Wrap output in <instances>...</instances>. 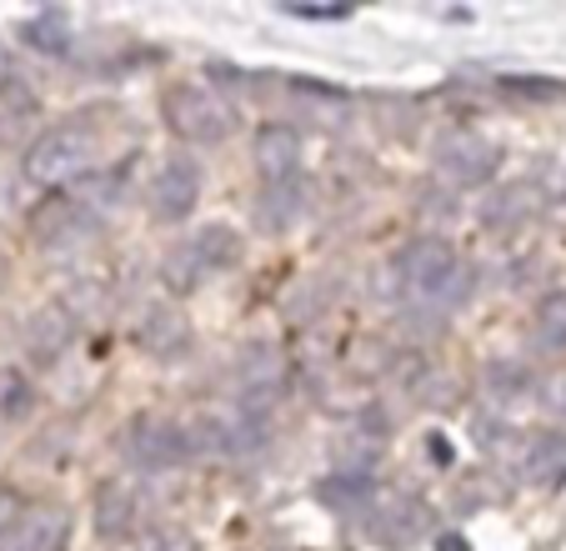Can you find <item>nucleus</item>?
<instances>
[{
    "mask_svg": "<svg viewBox=\"0 0 566 551\" xmlns=\"http://www.w3.org/2000/svg\"><path fill=\"white\" fill-rule=\"evenodd\" d=\"M35 406V386L15 366H0V422H21Z\"/></svg>",
    "mask_w": 566,
    "mask_h": 551,
    "instance_id": "b1692460",
    "label": "nucleus"
},
{
    "mask_svg": "<svg viewBox=\"0 0 566 551\" xmlns=\"http://www.w3.org/2000/svg\"><path fill=\"white\" fill-rule=\"evenodd\" d=\"M542 406H546V416L566 422V372H556L542 382Z\"/></svg>",
    "mask_w": 566,
    "mask_h": 551,
    "instance_id": "c756f323",
    "label": "nucleus"
},
{
    "mask_svg": "<svg viewBox=\"0 0 566 551\" xmlns=\"http://www.w3.org/2000/svg\"><path fill=\"white\" fill-rule=\"evenodd\" d=\"M566 471V432H526L512 451V477L526 481V487H552L556 477Z\"/></svg>",
    "mask_w": 566,
    "mask_h": 551,
    "instance_id": "9d476101",
    "label": "nucleus"
},
{
    "mask_svg": "<svg viewBox=\"0 0 566 551\" xmlns=\"http://www.w3.org/2000/svg\"><path fill=\"white\" fill-rule=\"evenodd\" d=\"M366 521H371V537L381 541V547L407 551L431 531V507L427 501H417V497H391V501H381L376 511H366Z\"/></svg>",
    "mask_w": 566,
    "mask_h": 551,
    "instance_id": "9b49d317",
    "label": "nucleus"
},
{
    "mask_svg": "<svg viewBox=\"0 0 566 551\" xmlns=\"http://www.w3.org/2000/svg\"><path fill=\"white\" fill-rule=\"evenodd\" d=\"M120 196H126V186H120V176H96V170H91V176L81 180V186H75V201L86 206V211L96 216V221H106V216L116 211V206H120Z\"/></svg>",
    "mask_w": 566,
    "mask_h": 551,
    "instance_id": "5701e85b",
    "label": "nucleus"
},
{
    "mask_svg": "<svg viewBox=\"0 0 566 551\" xmlns=\"http://www.w3.org/2000/svg\"><path fill=\"white\" fill-rule=\"evenodd\" d=\"M120 456H126L136 471H171L181 467L186 456H191V441L186 432L171 422V416H156V412H140L126 422V432L116 436Z\"/></svg>",
    "mask_w": 566,
    "mask_h": 551,
    "instance_id": "20e7f679",
    "label": "nucleus"
},
{
    "mask_svg": "<svg viewBox=\"0 0 566 551\" xmlns=\"http://www.w3.org/2000/svg\"><path fill=\"white\" fill-rule=\"evenodd\" d=\"M532 211H536V191L522 186V180H512V186H502V191L486 196L476 216H481V226H492V231H516Z\"/></svg>",
    "mask_w": 566,
    "mask_h": 551,
    "instance_id": "dca6fc26",
    "label": "nucleus"
},
{
    "mask_svg": "<svg viewBox=\"0 0 566 551\" xmlns=\"http://www.w3.org/2000/svg\"><path fill=\"white\" fill-rule=\"evenodd\" d=\"M411 396H417L421 406H457L461 382L451 372H437V366H427V372L417 376V386H411Z\"/></svg>",
    "mask_w": 566,
    "mask_h": 551,
    "instance_id": "a878e982",
    "label": "nucleus"
},
{
    "mask_svg": "<svg viewBox=\"0 0 566 551\" xmlns=\"http://www.w3.org/2000/svg\"><path fill=\"white\" fill-rule=\"evenodd\" d=\"M251 156H256V170H261V180H266V186L296 180V170H301V136L291 126H281V121H271V126L256 131Z\"/></svg>",
    "mask_w": 566,
    "mask_h": 551,
    "instance_id": "f8f14e48",
    "label": "nucleus"
},
{
    "mask_svg": "<svg viewBox=\"0 0 566 551\" xmlns=\"http://www.w3.org/2000/svg\"><path fill=\"white\" fill-rule=\"evenodd\" d=\"M231 382H235V406L271 416L281 386H286V351L276 341H247V346L235 351Z\"/></svg>",
    "mask_w": 566,
    "mask_h": 551,
    "instance_id": "39448f33",
    "label": "nucleus"
},
{
    "mask_svg": "<svg viewBox=\"0 0 566 551\" xmlns=\"http://www.w3.org/2000/svg\"><path fill=\"white\" fill-rule=\"evenodd\" d=\"M316 497L336 511H356V517H361L376 497V481L371 477H332V481H321L316 487Z\"/></svg>",
    "mask_w": 566,
    "mask_h": 551,
    "instance_id": "4be33fe9",
    "label": "nucleus"
},
{
    "mask_svg": "<svg viewBox=\"0 0 566 551\" xmlns=\"http://www.w3.org/2000/svg\"><path fill=\"white\" fill-rule=\"evenodd\" d=\"M196 201H201V166L186 156L166 160L150 180V216L156 221H186L196 211Z\"/></svg>",
    "mask_w": 566,
    "mask_h": 551,
    "instance_id": "1a4fd4ad",
    "label": "nucleus"
},
{
    "mask_svg": "<svg viewBox=\"0 0 566 551\" xmlns=\"http://www.w3.org/2000/svg\"><path fill=\"white\" fill-rule=\"evenodd\" d=\"M526 386H532V376H526V366H516V361H492V366H486V392L492 396H522Z\"/></svg>",
    "mask_w": 566,
    "mask_h": 551,
    "instance_id": "bb28decb",
    "label": "nucleus"
},
{
    "mask_svg": "<svg viewBox=\"0 0 566 551\" xmlns=\"http://www.w3.org/2000/svg\"><path fill=\"white\" fill-rule=\"evenodd\" d=\"M136 341L140 351H150V356H181L186 346H191V321L181 316L176 306H146V316H140L136 326Z\"/></svg>",
    "mask_w": 566,
    "mask_h": 551,
    "instance_id": "4468645a",
    "label": "nucleus"
},
{
    "mask_svg": "<svg viewBox=\"0 0 566 551\" xmlns=\"http://www.w3.org/2000/svg\"><path fill=\"white\" fill-rule=\"evenodd\" d=\"M75 341V311L71 306H41L31 321H25V351H31L41 366H51V361H61L65 351H71Z\"/></svg>",
    "mask_w": 566,
    "mask_h": 551,
    "instance_id": "ddd939ff",
    "label": "nucleus"
},
{
    "mask_svg": "<svg viewBox=\"0 0 566 551\" xmlns=\"http://www.w3.org/2000/svg\"><path fill=\"white\" fill-rule=\"evenodd\" d=\"M65 547V517L61 511H41V517L21 521L15 541L6 551H61Z\"/></svg>",
    "mask_w": 566,
    "mask_h": 551,
    "instance_id": "412c9836",
    "label": "nucleus"
},
{
    "mask_svg": "<svg viewBox=\"0 0 566 551\" xmlns=\"http://www.w3.org/2000/svg\"><path fill=\"white\" fill-rule=\"evenodd\" d=\"M532 341H536V351H546V356H566V291H556V297L542 301Z\"/></svg>",
    "mask_w": 566,
    "mask_h": 551,
    "instance_id": "aec40b11",
    "label": "nucleus"
},
{
    "mask_svg": "<svg viewBox=\"0 0 566 551\" xmlns=\"http://www.w3.org/2000/svg\"><path fill=\"white\" fill-rule=\"evenodd\" d=\"M130 521H136V491H130L126 481H101V491H96V531L106 541H120L130 531Z\"/></svg>",
    "mask_w": 566,
    "mask_h": 551,
    "instance_id": "a211bd4d",
    "label": "nucleus"
},
{
    "mask_svg": "<svg viewBox=\"0 0 566 551\" xmlns=\"http://www.w3.org/2000/svg\"><path fill=\"white\" fill-rule=\"evenodd\" d=\"M0 75H6V51H0Z\"/></svg>",
    "mask_w": 566,
    "mask_h": 551,
    "instance_id": "f704fd0d",
    "label": "nucleus"
},
{
    "mask_svg": "<svg viewBox=\"0 0 566 551\" xmlns=\"http://www.w3.org/2000/svg\"><path fill=\"white\" fill-rule=\"evenodd\" d=\"M431 160H437V176L451 180V186H481V180L496 176L502 150L481 136V131H447L437 141V150H431Z\"/></svg>",
    "mask_w": 566,
    "mask_h": 551,
    "instance_id": "423d86ee",
    "label": "nucleus"
},
{
    "mask_svg": "<svg viewBox=\"0 0 566 551\" xmlns=\"http://www.w3.org/2000/svg\"><path fill=\"white\" fill-rule=\"evenodd\" d=\"M91 160H96V141L81 126H55L31 141L25 150V176L35 186H65V180H86Z\"/></svg>",
    "mask_w": 566,
    "mask_h": 551,
    "instance_id": "f03ea898",
    "label": "nucleus"
},
{
    "mask_svg": "<svg viewBox=\"0 0 566 551\" xmlns=\"http://www.w3.org/2000/svg\"><path fill=\"white\" fill-rule=\"evenodd\" d=\"M512 96H526V101H562L566 85L562 81H546V75H526V81H506Z\"/></svg>",
    "mask_w": 566,
    "mask_h": 551,
    "instance_id": "cd10ccee",
    "label": "nucleus"
},
{
    "mask_svg": "<svg viewBox=\"0 0 566 551\" xmlns=\"http://www.w3.org/2000/svg\"><path fill=\"white\" fill-rule=\"evenodd\" d=\"M15 521H21V497H15V491H6V487H0V537H11V531H15Z\"/></svg>",
    "mask_w": 566,
    "mask_h": 551,
    "instance_id": "2f4dec72",
    "label": "nucleus"
},
{
    "mask_svg": "<svg viewBox=\"0 0 566 551\" xmlns=\"http://www.w3.org/2000/svg\"><path fill=\"white\" fill-rule=\"evenodd\" d=\"M235 251H241V241H235L231 226H201L196 236H186V241H176L171 251H166L160 281H166V291L186 297V291L206 287L216 271H226V266L235 261Z\"/></svg>",
    "mask_w": 566,
    "mask_h": 551,
    "instance_id": "f257e3e1",
    "label": "nucleus"
},
{
    "mask_svg": "<svg viewBox=\"0 0 566 551\" xmlns=\"http://www.w3.org/2000/svg\"><path fill=\"white\" fill-rule=\"evenodd\" d=\"M471 287H476V281H471V266L457 261V266H451V271L437 281V287H431L427 297L417 301V311H427V316H451V311H457L461 301L471 297Z\"/></svg>",
    "mask_w": 566,
    "mask_h": 551,
    "instance_id": "6ab92c4d",
    "label": "nucleus"
},
{
    "mask_svg": "<svg viewBox=\"0 0 566 551\" xmlns=\"http://www.w3.org/2000/svg\"><path fill=\"white\" fill-rule=\"evenodd\" d=\"M140 551H201V547H196V537H186L176 527H156L140 537Z\"/></svg>",
    "mask_w": 566,
    "mask_h": 551,
    "instance_id": "c85d7f7f",
    "label": "nucleus"
},
{
    "mask_svg": "<svg viewBox=\"0 0 566 551\" xmlns=\"http://www.w3.org/2000/svg\"><path fill=\"white\" fill-rule=\"evenodd\" d=\"M25 45H31V51H45V55H65L71 51V25H65V15H41V21H31L25 25Z\"/></svg>",
    "mask_w": 566,
    "mask_h": 551,
    "instance_id": "393cba45",
    "label": "nucleus"
},
{
    "mask_svg": "<svg viewBox=\"0 0 566 551\" xmlns=\"http://www.w3.org/2000/svg\"><path fill=\"white\" fill-rule=\"evenodd\" d=\"M451 266H457V251H451L447 236H421V241L401 246V251L391 256V281H396V291L417 306Z\"/></svg>",
    "mask_w": 566,
    "mask_h": 551,
    "instance_id": "0eeeda50",
    "label": "nucleus"
},
{
    "mask_svg": "<svg viewBox=\"0 0 566 551\" xmlns=\"http://www.w3.org/2000/svg\"><path fill=\"white\" fill-rule=\"evenodd\" d=\"M311 211V191H306V180H281V186H266L256 201V226L266 236H281L291 231V226L301 221V216Z\"/></svg>",
    "mask_w": 566,
    "mask_h": 551,
    "instance_id": "2eb2a0df",
    "label": "nucleus"
},
{
    "mask_svg": "<svg viewBox=\"0 0 566 551\" xmlns=\"http://www.w3.org/2000/svg\"><path fill=\"white\" fill-rule=\"evenodd\" d=\"M166 121H171V131L181 141H191V146H216V141L231 136V111H226V101L201 81H181L166 91Z\"/></svg>",
    "mask_w": 566,
    "mask_h": 551,
    "instance_id": "7ed1b4c3",
    "label": "nucleus"
},
{
    "mask_svg": "<svg viewBox=\"0 0 566 551\" xmlns=\"http://www.w3.org/2000/svg\"><path fill=\"white\" fill-rule=\"evenodd\" d=\"M96 231H101V221L75 201V196H51V201H41L31 216V236L45 251H71V246L91 241Z\"/></svg>",
    "mask_w": 566,
    "mask_h": 551,
    "instance_id": "6e6552de",
    "label": "nucleus"
},
{
    "mask_svg": "<svg viewBox=\"0 0 566 551\" xmlns=\"http://www.w3.org/2000/svg\"><path fill=\"white\" fill-rule=\"evenodd\" d=\"M427 456H431V461H437V467H451V461H457V451H451V441H447V436H437V432L427 436Z\"/></svg>",
    "mask_w": 566,
    "mask_h": 551,
    "instance_id": "473e14b6",
    "label": "nucleus"
},
{
    "mask_svg": "<svg viewBox=\"0 0 566 551\" xmlns=\"http://www.w3.org/2000/svg\"><path fill=\"white\" fill-rule=\"evenodd\" d=\"M332 297H336V281H326V276H301V281H291V287L281 291V316L306 326V321H316L321 311L332 306Z\"/></svg>",
    "mask_w": 566,
    "mask_h": 551,
    "instance_id": "f3484780",
    "label": "nucleus"
},
{
    "mask_svg": "<svg viewBox=\"0 0 566 551\" xmlns=\"http://www.w3.org/2000/svg\"><path fill=\"white\" fill-rule=\"evenodd\" d=\"M437 551H471V541H467V537H457V531H447V537L437 541Z\"/></svg>",
    "mask_w": 566,
    "mask_h": 551,
    "instance_id": "72a5a7b5",
    "label": "nucleus"
},
{
    "mask_svg": "<svg viewBox=\"0 0 566 551\" xmlns=\"http://www.w3.org/2000/svg\"><path fill=\"white\" fill-rule=\"evenodd\" d=\"M421 216H431V221H441V226H451V221H457V196H451V191H427V196H421Z\"/></svg>",
    "mask_w": 566,
    "mask_h": 551,
    "instance_id": "7c9ffc66",
    "label": "nucleus"
}]
</instances>
